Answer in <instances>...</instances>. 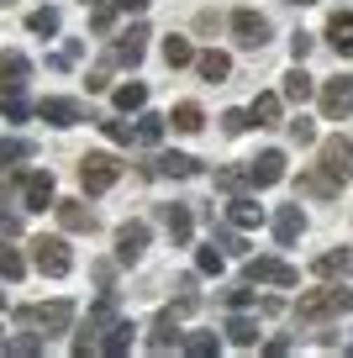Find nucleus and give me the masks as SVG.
<instances>
[{
	"instance_id": "obj_16",
	"label": "nucleus",
	"mask_w": 353,
	"mask_h": 358,
	"mask_svg": "<svg viewBox=\"0 0 353 358\" xmlns=\"http://www.w3.org/2000/svg\"><path fill=\"white\" fill-rule=\"evenodd\" d=\"M27 74H32V58L16 48H0V85H22Z\"/></svg>"
},
{
	"instance_id": "obj_29",
	"label": "nucleus",
	"mask_w": 353,
	"mask_h": 358,
	"mask_svg": "<svg viewBox=\"0 0 353 358\" xmlns=\"http://www.w3.org/2000/svg\"><path fill=\"white\" fill-rule=\"evenodd\" d=\"M158 137H164V116H153V111L137 116V143H143V148H158Z\"/></svg>"
},
{
	"instance_id": "obj_41",
	"label": "nucleus",
	"mask_w": 353,
	"mask_h": 358,
	"mask_svg": "<svg viewBox=\"0 0 353 358\" xmlns=\"http://www.w3.org/2000/svg\"><path fill=\"white\" fill-rule=\"evenodd\" d=\"M348 264H353L348 253H321V258H317V274H342Z\"/></svg>"
},
{
	"instance_id": "obj_40",
	"label": "nucleus",
	"mask_w": 353,
	"mask_h": 358,
	"mask_svg": "<svg viewBox=\"0 0 353 358\" xmlns=\"http://www.w3.org/2000/svg\"><path fill=\"white\" fill-rule=\"evenodd\" d=\"M6 353H16V358H32V353H43V337H11V343H6Z\"/></svg>"
},
{
	"instance_id": "obj_11",
	"label": "nucleus",
	"mask_w": 353,
	"mask_h": 358,
	"mask_svg": "<svg viewBox=\"0 0 353 358\" xmlns=\"http://www.w3.org/2000/svg\"><path fill=\"white\" fill-rule=\"evenodd\" d=\"M22 201H27V211H48V206H53V174H43V169L27 174L22 179Z\"/></svg>"
},
{
	"instance_id": "obj_36",
	"label": "nucleus",
	"mask_w": 353,
	"mask_h": 358,
	"mask_svg": "<svg viewBox=\"0 0 353 358\" xmlns=\"http://www.w3.org/2000/svg\"><path fill=\"white\" fill-rule=\"evenodd\" d=\"M27 27H32V32H43V37H53V32H58V11H53V6H43V11L27 16Z\"/></svg>"
},
{
	"instance_id": "obj_17",
	"label": "nucleus",
	"mask_w": 353,
	"mask_h": 358,
	"mask_svg": "<svg viewBox=\"0 0 353 358\" xmlns=\"http://www.w3.org/2000/svg\"><path fill=\"white\" fill-rule=\"evenodd\" d=\"M327 43L338 48L342 58L353 53V11H332V22H327Z\"/></svg>"
},
{
	"instance_id": "obj_39",
	"label": "nucleus",
	"mask_w": 353,
	"mask_h": 358,
	"mask_svg": "<svg viewBox=\"0 0 353 358\" xmlns=\"http://www.w3.org/2000/svg\"><path fill=\"white\" fill-rule=\"evenodd\" d=\"M216 185H221V190H232V195H237L243 185H254V179H248V169H216Z\"/></svg>"
},
{
	"instance_id": "obj_27",
	"label": "nucleus",
	"mask_w": 353,
	"mask_h": 358,
	"mask_svg": "<svg viewBox=\"0 0 353 358\" xmlns=\"http://www.w3.org/2000/svg\"><path fill=\"white\" fill-rule=\"evenodd\" d=\"M300 190H306V195H321V201H332V195H338V179H332L327 169H321V174H300Z\"/></svg>"
},
{
	"instance_id": "obj_44",
	"label": "nucleus",
	"mask_w": 353,
	"mask_h": 358,
	"mask_svg": "<svg viewBox=\"0 0 353 358\" xmlns=\"http://www.w3.org/2000/svg\"><path fill=\"white\" fill-rule=\"evenodd\" d=\"M221 127H227V132H243V127H254V111H227Z\"/></svg>"
},
{
	"instance_id": "obj_42",
	"label": "nucleus",
	"mask_w": 353,
	"mask_h": 358,
	"mask_svg": "<svg viewBox=\"0 0 353 358\" xmlns=\"http://www.w3.org/2000/svg\"><path fill=\"white\" fill-rule=\"evenodd\" d=\"M116 11H122V6H95V16H90V27H95V32H111V22H116Z\"/></svg>"
},
{
	"instance_id": "obj_37",
	"label": "nucleus",
	"mask_w": 353,
	"mask_h": 358,
	"mask_svg": "<svg viewBox=\"0 0 353 358\" xmlns=\"http://www.w3.org/2000/svg\"><path fill=\"white\" fill-rule=\"evenodd\" d=\"M148 348H153V353H169V348H185V343H179V332H169V316L158 322V332L148 337Z\"/></svg>"
},
{
	"instance_id": "obj_10",
	"label": "nucleus",
	"mask_w": 353,
	"mask_h": 358,
	"mask_svg": "<svg viewBox=\"0 0 353 358\" xmlns=\"http://www.w3.org/2000/svg\"><path fill=\"white\" fill-rule=\"evenodd\" d=\"M248 179H254L258 190H269V185H279V179H285V153H279V148H269V153H258L254 164H248Z\"/></svg>"
},
{
	"instance_id": "obj_15",
	"label": "nucleus",
	"mask_w": 353,
	"mask_h": 358,
	"mask_svg": "<svg viewBox=\"0 0 353 358\" xmlns=\"http://www.w3.org/2000/svg\"><path fill=\"white\" fill-rule=\"evenodd\" d=\"M53 211H58V222H64V232H95V211H85L79 201H58Z\"/></svg>"
},
{
	"instance_id": "obj_38",
	"label": "nucleus",
	"mask_w": 353,
	"mask_h": 358,
	"mask_svg": "<svg viewBox=\"0 0 353 358\" xmlns=\"http://www.w3.org/2000/svg\"><path fill=\"white\" fill-rule=\"evenodd\" d=\"M195 268H200V274H221V268H227V258L216 253V243H211V248H200V253H195Z\"/></svg>"
},
{
	"instance_id": "obj_3",
	"label": "nucleus",
	"mask_w": 353,
	"mask_h": 358,
	"mask_svg": "<svg viewBox=\"0 0 353 358\" xmlns=\"http://www.w3.org/2000/svg\"><path fill=\"white\" fill-rule=\"evenodd\" d=\"M32 264L43 268V274H53V280H64L69 268H74V258H69L64 237H37V243H32Z\"/></svg>"
},
{
	"instance_id": "obj_14",
	"label": "nucleus",
	"mask_w": 353,
	"mask_h": 358,
	"mask_svg": "<svg viewBox=\"0 0 353 358\" xmlns=\"http://www.w3.org/2000/svg\"><path fill=\"white\" fill-rule=\"evenodd\" d=\"M143 48H148V27H132V32L116 37L111 58H116V64H137V58H143Z\"/></svg>"
},
{
	"instance_id": "obj_19",
	"label": "nucleus",
	"mask_w": 353,
	"mask_h": 358,
	"mask_svg": "<svg viewBox=\"0 0 353 358\" xmlns=\"http://www.w3.org/2000/svg\"><path fill=\"white\" fill-rule=\"evenodd\" d=\"M300 227H306V216H300V206H285V211L275 216V243L279 248H290L300 237Z\"/></svg>"
},
{
	"instance_id": "obj_22",
	"label": "nucleus",
	"mask_w": 353,
	"mask_h": 358,
	"mask_svg": "<svg viewBox=\"0 0 353 358\" xmlns=\"http://www.w3.org/2000/svg\"><path fill=\"white\" fill-rule=\"evenodd\" d=\"M311 90H317V85H311V74H306V69H290V74H285V101L306 106V101H311Z\"/></svg>"
},
{
	"instance_id": "obj_1",
	"label": "nucleus",
	"mask_w": 353,
	"mask_h": 358,
	"mask_svg": "<svg viewBox=\"0 0 353 358\" xmlns=\"http://www.w3.org/2000/svg\"><path fill=\"white\" fill-rule=\"evenodd\" d=\"M338 311H353V290H342V285H332V290H306L296 301L300 322H321V316H338Z\"/></svg>"
},
{
	"instance_id": "obj_18",
	"label": "nucleus",
	"mask_w": 353,
	"mask_h": 358,
	"mask_svg": "<svg viewBox=\"0 0 353 358\" xmlns=\"http://www.w3.org/2000/svg\"><path fill=\"white\" fill-rule=\"evenodd\" d=\"M195 69H200V79H206V85H221V79L232 74V58L211 48V53H195Z\"/></svg>"
},
{
	"instance_id": "obj_48",
	"label": "nucleus",
	"mask_w": 353,
	"mask_h": 358,
	"mask_svg": "<svg viewBox=\"0 0 353 358\" xmlns=\"http://www.w3.org/2000/svg\"><path fill=\"white\" fill-rule=\"evenodd\" d=\"M290 53L306 58V53H311V37H306V32H296V37H290Z\"/></svg>"
},
{
	"instance_id": "obj_28",
	"label": "nucleus",
	"mask_w": 353,
	"mask_h": 358,
	"mask_svg": "<svg viewBox=\"0 0 353 358\" xmlns=\"http://www.w3.org/2000/svg\"><path fill=\"white\" fill-rule=\"evenodd\" d=\"M143 106H148V90L137 85V79H132V85H122V90H116V111H143Z\"/></svg>"
},
{
	"instance_id": "obj_13",
	"label": "nucleus",
	"mask_w": 353,
	"mask_h": 358,
	"mask_svg": "<svg viewBox=\"0 0 353 358\" xmlns=\"http://www.w3.org/2000/svg\"><path fill=\"white\" fill-rule=\"evenodd\" d=\"M37 116L53 122V127H74V122H85V106H79V101H43Z\"/></svg>"
},
{
	"instance_id": "obj_8",
	"label": "nucleus",
	"mask_w": 353,
	"mask_h": 358,
	"mask_svg": "<svg viewBox=\"0 0 353 358\" xmlns=\"http://www.w3.org/2000/svg\"><path fill=\"white\" fill-rule=\"evenodd\" d=\"M321 169H327L338 185L353 174V143L348 137H327V143H321Z\"/></svg>"
},
{
	"instance_id": "obj_7",
	"label": "nucleus",
	"mask_w": 353,
	"mask_h": 358,
	"mask_svg": "<svg viewBox=\"0 0 353 358\" xmlns=\"http://www.w3.org/2000/svg\"><path fill=\"white\" fill-rule=\"evenodd\" d=\"M321 111H327L332 122L353 111V74H338V79H327V85H321Z\"/></svg>"
},
{
	"instance_id": "obj_24",
	"label": "nucleus",
	"mask_w": 353,
	"mask_h": 358,
	"mask_svg": "<svg viewBox=\"0 0 353 358\" xmlns=\"http://www.w3.org/2000/svg\"><path fill=\"white\" fill-rule=\"evenodd\" d=\"M227 343H232V348H254V343H258V322L232 316V322H227Z\"/></svg>"
},
{
	"instance_id": "obj_21",
	"label": "nucleus",
	"mask_w": 353,
	"mask_h": 358,
	"mask_svg": "<svg viewBox=\"0 0 353 358\" xmlns=\"http://www.w3.org/2000/svg\"><path fill=\"white\" fill-rule=\"evenodd\" d=\"M37 322H43V332H64V327L74 322V306H69V301H53V306H43V311H37Z\"/></svg>"
},
{
	"instance_id": "obj_35",
	"label": "nucleus",
	"mask_w": 353,
	"mask_h": 358,
	"mask_svg": "<svg viewBox=\"0 0 353 358\" xmlns=\"http://www.w3.org/2000/svg\"><path fill=\"white\" fill-rule=\"evenodd\" d=\"M216 348H221V343H216L211 332H195V337H185V353H190V358H216Z\"/></svg>"
},
{
	"instance_id": "obj_2",
	"label": "nucleus",
	"mask_w": 353,
	"mask_h": 358,
	"mask_svg": "<svg viewBox=\"0 0 353 358\" xmlns=\"http://www.w3.org/2000/svg\"><path fill=\"white\" fill-rule=\"evenodd\" d=\"M116 179H122V164H116V158H111V153H90L85 164H79V185H85L90 195L111 190Z\"/></svg>"
},
{
	"instance_id": "obj_33",
	"label": "nucleus",
	"mask_w": 353,
	"mask_h": 358,
	"mask_svg": "<svg viewBox=\"0 0 353 358\" xmlns=\"http://www.w3.org/2000/svg\"><path fill=\"white\" fill-rule=\"evenodd\" d=\"M22 274H27L22 253H16V248H6V243H0V280H22Z\"/></svg>"
},
{
	"instance_id": "obj_46",
	"label": "nucleus",
	"mask_w": 353,
	"mask_h": 358,
	"mask_svg": "<svg viewBox=\"0 0 353 358\" xmlns=\"http://www.w3.org/2000/svg\"><path fill=\"white\" fill-rule=\"evenodd\" d=\"M248 301H254V295H248V285H232V290H227V306H232V311H243Z\"/></svg>"
},
{
	"instance_id": "obj_43",
	"label": "nucleus",
	"mask_w": 353,
	"mask_h": 358,
	"mask_svg": "<svg viewBox=\"0 0 353 358\" xmlns=\"http://www.w3.org/2000/svg\"><path fill=\"white\" fill-rule=\"evenodd\" d=\"M100 127H106V137H111V143H132V127H127V122H116V116H111V122H100Z\"/></svg>"
},
{
	"instance_id": "obj_9",
	"label": "nucleus",
	"mask_w": 353,
	"mask_h": 358,
	"mask_svg": "<svg viewBox=\"0 0 353 358\" xmlns=\"http://www.w3.org/2000/svg\"><path fill=\"white\" fill-rule=\"evenodd\" d=\"M143 174H158V179H195L200 174V164L190 153H158L153 164L143 169Z\"/></svg>"
},
{
	"instance_id": "obj_20",
	"label": "nucleus",
	"mask_w": 353,
	"mask_h": 358,
	"mask_svg": "<svg viewBox=\"0 0 353 358\" xmlns=\"http://www.w3.org/2000/svg\"><path fill=\"white\" fill-rule=\"evenodd\" d=\"M227 216H232V227H243V232L248 227H264V206H254L248 195H237V201L227 206Z\"/></svg>"
},
{
	"instance_id": "obj_25",
	"label": "nucleus",
	"mask_w": 353,
	"mask_h": 358,
	"mask_svg": "<svg viewBox=\"0 0 353 358\" xmlns=\"http://www.w3.org/2000/svg\"><path fill=\"white\" fill-rule=\"evenodd\" d=\"M164 227H169V237H174V243H190V211L185 206H164Z\"/></svg>"
},
{
	"instance_id": "obj_52",
	"label": "nucleus",
	"mask_w": 353,
	"mask_h": 358,
	"mask_svg": "<svg viewBox=\"0 0 353 358\" xmlns=\"http://www.w3.org/2000/svg\"><path fill=\"white\" fill-rule=\"evenodd\" d=\"M0 306H6V295H0Z\"/></svg>"
},
{
	"instance_id": "obj_50",
	"label": "nucleus",
	"mask_w": 353,
	"mask_h": 358,
	"mask_svg": "<svg viewBox=\"0 0 353 358\" xmlns=\"http://www.w3.org/2000/svg\"><path fill=\"white\" fill-rule=\"evenodd\" d=\"M122 11H148V0H116Z\"/></svg>"
},
{
	"instance_id": "obj_49",
	"label": "nucleus",
	"mask_w": 353,
	"mask_h": 358,
	"mask_svg": "<svg viewBox=\"0 0 353 358\" xmlns=\"http://www.w3.org/2000/svg\"><path fill=\"white\" fill-rule=\"evenodd\" d=\"M111 274H116V264H95V285H106V290H111Z\"/></svg>"
},
{
	"instance_id": "obj_12",
	"label": "nucleus",
	"mask_w": 353,
	"mask_h": 358,
	"mask_svg": "<svg viewBox=\"0 0 353 358\" xmlns=\"http://www.w3.org/2000/svg\"><path fill=\"white\" fill-rule=\"evenodd\" d=\"M143 248H148V227L143 222H127L122 232H116V258H122V264H137Z\"/></svg>"
},
{
	"instance_id": "obj_26",
	"label": "nucleus",
	"mask_w": 353,
	"mask_h": 358,
	"mask_svg": "<svg viewBox=\"0 0 353 358\" xmlns=\"http://www.w3.org/2000/svg\"><path fill=\"white\" fill-rule=\"evenodd\" d=\"M0 111H6V122H22V116H27L22 85H0Z\"/></svg>"
},
{
	"instance_id": "obj_30",
	"label": "nucleus",
	"mask_w": 353,
	"mask_h": 358,
	"mask_svg": "<svg viewBox=\"0 0 353 358\" xmlns=\"http://www.w3.org/2000/svg\"><path fill=\"white\" fill-rule=\"evenodd\" d=\"M164 58H169V69H179V64H195V48H190L185 37H164Z\"/></svg>"
},
{
	"instance_id": "obj_31",
	"label": "nucleus",
	"mask_w": 353,
	"mask_h": 358,
	"mask_svg": "<svg viewBox=\"0 0 353 358\" xmlns=\"http://www.w3.org/2000/svg\"><path fill=\"white\" fill-rule=\"evenodd\" d=\"M22 158H32V143H22V137H6V143H0V169L22 164Z\"/></svg>"
},
{
	"instance_id": "obj_51",
	"label": "nucleus",
	"mask_w": 353,
	"mask_h": 358,
	"mask_svg": "<svg viewBox=\"0 0 353 358\" xmlns=\"http://www.w3.org/2000/svg\"><path fill=\"white\" fill-rule=\"evenodd\" d=\"M290 6H311V0H290Z\"/></svg>"
},
{
	"instance_id": "obj_4",
	"label": "nucleus",
	"mask_w": 353,
	"mask_h": 358,
	"mask_svg": "<svg viewBox=\"0 0 353 358\" xmlns=\"http://www.w3.org/2000/svg\"><path fill=\"white\" fill-rule=\"evenodd\" d=\"M232 37H237V43L243 48H264L269 43V16H258V11H232Z\"/></svg>"
},
{
	"instance_id": "obj_34",
	"label": "nucleus",
	"mask_w": 353,
	"mask_h": 358,
	"mask_svg": "<svg viewBox=\"0 0 353 358\" xmlns=\"http://www.w3.org/2000/svg\"><path fill=\"white\" fill-rule=\"evenodd\" d=\"M254 122L258 127H275L279 122V95H258V101H254Z\"/></svg>"
},
{
	"instance_id": "obj_5",
	"label": "nucleus",
	"mask_w": 353,
	"mask_h": 358,
	"mask_svg": "<svg viewBox=\"0 0 353 358\" xmlns=\"http://www.w3.org/2000/svg\"><path fill=\"white\" fill-rule=\"evenodd\" d=\"M111 327H116V306H111V295H106V301H100L95 311L85 316V332L74 337V353H90V348H95V337L111 332Z\"/></svg>"
},
{
	"instance_id": "obj_32",
	"label": "nucleus",
	"mask_w": 353,
	"mask_h": 358,
	"mask_svg": "<svg viewBox=\"0 0 353 358\" xmlns=\"http://www.w3.org/2000/svg\"><path fill=\"white\" fill-rule=\"evenodd\" d=\"M100 348H106L111 358H122L127 348H132V327H127V322H116V327H111V337H106V343H100Z\"/></svg>"
},
{
	"instance_id": "obj_45",
	"label": "nucleus",
	"mask_w": 353,
	"mask_h": 358,
	"mask_svg": "<svg viewBox=\"0 0 353 358\" xmlns=\"http://www.w3.org/2000/svg\"><path fill=\"white\" fill-rule=\"evenodd\" d=\"M290 137H296V143H311V137H317V127H311L306 116H296V122H290Z\"/></svg>"
},
{
	"instance_id": "obj_6",
	"label": "nucleus",
	"mask_w": 353,
	"mask_h": 358,
	"mask_svg": "<svg viewBox=\"0 0 353 358\" xmlns=\"http://www.w3.org/2000/svg\"><path fill=\"white\" fill-rule=\"evenodd\" d=\"M243 274H248V285H296V280H300L296 268L279 264V258H248Z\"/></svg>"
},
{
	"instance_id": "obj_23",
	"label": "nucleus",
	"mask_w": 353,
	"mask_h": 358,
	"mask_svg": "<svg viewBox=\"0 0 353 358\" xmlns=\"http://www.w3.org/2000/svg\"><path fill=\"white\" fill-rule=\"evenodd\" d=\"M169 122H174V132H200V127H206V116H200V106H195V101H179Z\"/></svg>"
},
{
	"instance_id": "obj_47",
	"label": "nucleus",
	"mask_w": 353,
	"mask_h": 358,
	"mask_svg": "<svg viewBox=\"0 0 353 358\" xmlns=\"http://www.w3.org/2000/svg\"><path fill=\"white\" fill-rule=\"evenodd\" d=\"M216 248H227V253H248V243H243L237 232H221V237H216Z\"/></svg>"
}]
</instances>
